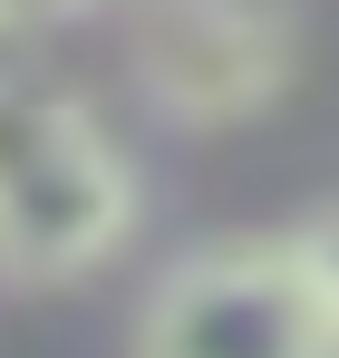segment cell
Segmentation results:
<instances>
[{
    "instance_id": "6da1fadb",
    "label": "cell",
    "mask_w": 339,
    "mask_h": 358,
    "mask_svg": "<svg viewBox=\"0 0 339 358\" xmlns=\"http://www.w3.org/2000/svg\"><path fill=\"white\" fill-rule=\"evenodd\" d=\"M136 165L88 97L0 68V281H88L136 233Z\"/></svg>"
},
{
    "instance_id": "7a4b0ae2",
    "label": "cell",
    "mask_w": 339,
    "mask_h": 358,
    "mask_svg": "<svg viewBox=\"0 0 339 358\" xmlns=\"http://www.w3.org/2000/svg\"><path fill=\"white\" fill-rule=\"evenodd\" d=\"M136 358H339V300L300 233L204 242L146 291Z\"/></svg>"
},
{
    "instance_id": "3957f363",
    "label": "cell",
    "mask_w": 339,
    "mask_h": 358,
    "mask_svg": "<svg viewBox=\"0 0 339 358\" xmlns=\"http://www.w3.org/2000/svg\"><path fill=\"white\" fill-rule=\"evenodd\" d=\"M126 59L165 126H252L291 87L300 39L272 0H146Z\"/></svg>"
},
{
    "instance_id": "277c9868",
    "label": "cell",
    "mask_w": 339,
    "mask_h": 358,
    "mask_svg": "<svg viewBox=\"0 0 339 358\" xmlns=\"http://www.w3.org/2000/svg\"><path fill=\"white\" fill-rule=\"evenodd\" d=\"M88 10H116V0H0V29H49V20H88Z\"/></svg>"
},
{
    "instance_id": "5b68a950",
    "label": "cell",
    "mask_w": 339,
    "mask_h": 358,
    "mask_svg": "<svg viewBox=\"0 0 339 358\" xmlns=\"http://www.w3.org/2000/svg\"><path fill=\"white\" fill-rule=\"evenodd\" d=\"M300 252H310V271H320V281H330V300H339V203L300 223Z\"/></svg>"
}]
</instances>
